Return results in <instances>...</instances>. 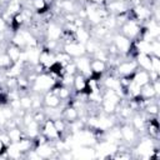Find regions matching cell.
Segmentation results:
<instances>
[{
	"mask_svg": "<svg viewBox=\"0 0 160 160\" xmlns=\"http://www.w3.org/2000/svg\"><path fill=\"white\" fill-rule=\"evenodd\" d=\"M55 85V81L51 79V76L48 72H42L36 76V79L34 80V82L31 84V90L32 92H38V94H45L48 91L51 90V88Z\"/></svg>",
	"mask_w": 160,
	"mask_h": 160,
	"instance_id": "1",
	"label": "cell"
},
{
	"mask_svg": "<svg viewBox=\"0 0 160 160\" xmlns=\"http://www.w3.org/2000/svg\"><path fill=\"white\" fill-rule=\"evenodd\" d=\"M121 34L129 38L130 40H136L140 36V32L142 30V22L138 21L136 19H128L121 26Z\"/></svg>",
	"mask_w": 160,
	"mask_h": 160,
	"instance_id": "2",
	"label": "cell"
},
{
	"mask_svg": "<svg viewBox=\"0 0 160 160\" xmlns=\"http://www.w3.org/2000/svg\"><path fill=\"white\" fill-rule=\"evenodd\" d=\"M112 42L116 46L119 54L122 55V56H128V54L130 52V50L132 48V44H134L132 40H130L129 38H126L121 32H118V34L112 35Z\"/></svg>",
	"mask_w": 160,
	"mask_h": 160,
	"instance_id": "3",
	"label": "cell"
},
{
	"mask_svg": "<svg viewBox=\"0 0 160 160\" xmlns=\"http://www.w3.org/2000/svg\"><path fill=\"white\" fill-rule=\"evenodd\" d=\"M138 64L134 59H129V60H121L116 68H114L115 74L112 75H118V76H131L136 70H138Z\"/></svg>",
	"mask_w": 160,
	"mask_h": 160,
	"instance_id": "4",
	"label": "cell"
},
{
	"mask_svg": "<svg viewBox=\"0 0 160 160\" xmlns=\"http://www.w3.org/2000/svg\"><path fill=\"white\" fill-rule=\"evenodd\" d=\"M105 8L109 11V14L119 15V14L128 12L131 6H130V2L124 1V0H109V1H106Z\"/></svg>",
	"mask_w": 160,
	"mask_h": 160,
	"instance_id": "5",
	"label": "cell"
},
{
	"mask_svg": "<svg viewBox=\"0 0 160 160\" xmlns=\"http://www.w3.org/2000/svg\"><path fill=\"white\" fill-rule=\"evenodd\" d=\"M40 129H41L40 132H41L42 135H45L46 139H48L50 142H54V141L61 139V138H60V134H59V131L56 130V128H55V125H54V121H52L51 119H46V120L42 122V125H41Z\"/></svg>",
	"mask_w": 160,
	"mask_h": 160,
	"instance_id": "6",
	"label": "cell"
},
{
	"mask_svg": "<svg viewBox=\"0 0 160 160\" xmlns=\"http://www.w3.org/2000/svg\"><path fill=\"white\" fill-rule=\"evenodd\" d=\"M74 61H75V65H76V68H78V72L82 74V75L86 76V78L92 76V71H91V68H90L91 56H89V55L85 54V55H82V56L75 58Z\"/></svg>",
	"mask_w": 160,
	"mask_h": 160,
	"instance_id": "7",
	"label": "cell"
},
{
	"mask_svg": "<svg viewBox=\"0 0 160 160\" xmlns=\"http://www.w3.org/2000/svg\"><path fill=\"white\" fill-rule=\"evenodd\" d=\"M120 130H121V138H122V140H124V142L126 144V145H134V144H136V141H138V131L130 125V124H122L121 126H120Z\"/></svg>",
	"mask_w": 160,
	"mask_h": 160,
	"instance_id": "8",
	"label": "cell"
},
{
	"mask_svg": "<svg viewBox=\"0 0 160 160\" xmlns=\"http://www.w3.org/2000/svg\"><path fill=\"white\" fill-rule=\"evenodd\" d=\"M62 50L69 54L72 59L75 58H79V56H82L86 54V50H85V45L84 44H80L78 41H72V42H69V44H64L62 45Z\"/></svg>",
	"mask_w": 160,
	"mask_h": 160,
	"instance_id": "9",
	"label": "cell"
},
{
	"mask_svg": "<svg viewBox=\"0 0 160 160\" xmlns=\"http://www.w3.org/2000/svg\"><path fill=\"white\" fill-rule=\"evenodd\" d=\"M62 26H60L58 22H49L45 29V40H60L62 35Z\"/></svg>",
	"mask_w": 160,
	"mask_h": 160,
	"instance_id": "10",
	"label": "cell"
},
{
	"mask_svg": "<svg viewBox=\"0 0 160 160\" xmlns=\"http://www.w3.org/2000/svg\"><path fill=\"white\" fill-rule=\"evenodd\" d=\"M55 52L45 49V48H41V51H40V56H39V64H41L46 70L50 69L54 64H55Z\"/></svg>",
	"mask_w": 160,
	"mask_h": 160,
	"instance_id": "11",
	"label": "cell"
},
{
	"mask_svg": "<svg viewBox=\"0 0 160 160\" xmlns=\"http://www.w3.org/2000/svg\"><path fill=\"white\" fill-rule=\"evenodd\" d=\"M35 150L40 155L41 159H50L58 152L56 149L54 148L52 142H45V144L38 145V146H35Z\"/></svg>",
	"mask_w": 160,
	"mask_h": 160,
	"instance_id": "12",
	"label": "cell"
},
{
	"mask_svg": "<svg viewBox=\"0 0 160 160\" xmlns=\"http://www.w3.org/2000/svg\"><path fill=\"white\" fill-rule=\"evenodd\" d=\"M90 68H91L92 75H95V76H101L102 74H105V72H106L108 64H106L105 61H102V60H99V59H94V58H91Z\"/></svg>",
	"mask_w": 160,
	"mask_h": 160,
	"instance_id": "13",
	"label": "cell"
},
{
	"mask_svg": "<svg viewBox=\"0 0 160 160\" xmlns=\"http://www.w3.org/2000/svg\"><path fill=\"white\" fill-rule=\"evenodd\" d=\"M131 79L132 81L139 85V86H142L148 82H151L150 81V76H149V71L146 70H142V69H138L132 75H131Z\"/></svg>",
	"mask_w": 160,
	"mask_h": 160,
	"instance_id": "14",
	"label": "cell"
},
{
	"mask_svg": "<svg viewBox=\"0 0 160 160\" xmlns=\"http://www.w3.org/2000/svg\"><path fill=\"white\" fill-rule=\"evenodd\" d=\"M42 101H44V106H49V108H59L61 105L60 98L52 94L51 91H48L42 95Z\"/></svg>",
	"mask_w": 160,
	"mask_h": 160,
	"instance_id": "15",
	"label": "cell"
},
{
	"mask_svg": "<svg viewBox=\"0 0 160 160\" xmlns=\"http://www.w3.org/2000/svg\"><path fill=\"white\" fill-rule=\"evenodd\" d=\"M134 60L136 61V64H138V68H139V69H142V70H146V71H150V70H151L150 55L138 52V54H136V56L134 58Z\"/></svg>",
	"mask_w": 160,
	"mask_h": 160,
	"instance_id": "16",
	"label": "cell"
},
{
	"mask_svg": "<svg viewBox=\"0 0 160 160\" xmlns=\"http://www.w3.org/2000/svg\"><path fill=\"white\" fill-rule=\"evenodd\" d=\"M86 80L88 78L84 76L82 74L78 72L74 76V82H72V89L75 92H84L86 90Z\"/></svg>",
	"mask_w": 160,
	"mask_h": 160,
	"instance_id": "17",
	"label": "cell"
},
{
	"mask_svg": "<svg viewBox=\"0 0 160 160\" xmlns=\"http://www.w3.org/2000/svg\"><path fill=\"white\" fill-rule=\"evenodd\" d=\"M21 50H22V49H20L19 46H16V45H14V44L9 42V45H8L6 50H5V52H6V55L10 58L11 62H18V61H19V59H20Z\"/></svg>",
	"mask_w": 160,
	"mask_h": 160,
	"instance_id": "18",
	"label": "cell"
},
{
	"mask_svg": "<svg viewBox=\"0 0 160 160\" xmlns=\"http://www.w3.org/2000/svg\"><path fill=\"white\" fill-rule=\"evenodd\" d=\"M74 34H75V40H76L78 42H80V44H84V45H85V42L91 38L90 30H88L85 26L78 28Z\"/></svg>",
	"mask_w": 160,
	"mask_h": 160,
	"instance_id": "19",
	"label": "cell"
},
{
	"mask_svg": "<svg viewBox=\"0 0 160 160\" xmlns=\"http://www.w3.org/2000/svg\"><path fill=\"white\" fill-rule=\"evenodd\" d=\"M140 98L141 99H154V98H158L151 82H148L145 85L141 86L140 89Z\"/></svg>",
	"mask_w": 160,
	"mask_h": 160,
	"instance_id": "20",
	"label": "cell"
},
{
	"mask_svg": "<svg viewBox=\"0 0 160 160\" xmlns=\"http://www.w3.org/2000/svg\"><path fill=\"white\" fill-rule=\"evenodd\" d=\"M5 130H6L11 142H16V141H19L20 139H22L25 136L22 129L19 128V126H15V128H11V129H5Z\"/></svg>",
	"mask_w": 160,
	"mask_h": 160,
	"instance_id": "21",
	"label": "cell"
},
{
	"mask_svg": "<svg viewBox=\"0 0 160 160\" xmlns=\"http://www.w3.org/2000/svg\"><path fill=\"white\" fill-rule=\"evenodd\" d=\"M72 60V58L69 55V54H66L64 50H59V51H56L55 52V61H56V64H59L60 66H65L68 62H70Z\"/></svg>",
	"mask_w": 160,
	"mask_h": 160,
	"instance_id": "22",
	"label": "cell"
},
{
	"mask_svg": "<svg viewBox=\"0 0 160 160\" xmlns=\"http://www.w3.org/2000/svg\"><path fill=\"white\" fill-rule=\"evenodd\" d=\"M30 6H31L36 12H39V14H40V12H44L49 5L46 4V1H45V0H31Z\"/></svg>",
	"mask_w": 160,
	"mask_h": 160,
	"instance_id": "23",
	"label": "cell"
},
{
	"mask_svg": "<svg viewBox=\"0 0 160 160\" xmlns=\"http://www.w3.org/2000/svg\"><path fill=\"white\" fill-rule=\"evenodd\" d=\"M71 88H68V86H64V85H60V89H59V94L58 96L60 98L61 101H69L71 99Z\"/></svg>",
	"mask_w": 160,
	"mask_h": 160,
	"instance_id": "24",
	"label": "cell"
},
{
	"mask_svg": "<svg viewBox=\"0 0 160 160\" xmlns=\"http://www.w3.org/2000/svg\"><path fill=\"white\" fill-rule=\"evenodd\" d=\"M19 100H20L21 109H24L26 111L31 110V96H30V94H22V95H20Z\"/></svg>",
	"mask_w": 160,
	"mask_h": 160,
	"instance_id": "25",
	"label": "cell"
},
{
	"mask_svg": "<svg viewBox=\"0 0 160 160\" xmlns=\"http://www.w3.org/2000/svg\"><path fill=\"white\" fill-rule=\"evenodd\" d=\"M62 69H64V74H69V75H76L78 74V68L75 65L74 59L70 62H68Z\"/></svg>",
	"mask_w": 160,
	"mask_h": 160,
	"instance_id": "26",
	"label": "cell"
},
{
	"mask_svg": "<svg viewBox=\"0 0 160 160\" xmlns=\"http://www.w3.org/2000/svg\"><path fill=\"white\" fill-rule=\"evenodd\" d=\"M11 64H12V62H11L10 58L6 55V52L0 54V69H6V68H9Z\"/></svg>",
	"mask_w": 160,
	"mask_h": 160,
	"instance_id": "27",
	"label": "cell"
},
{
	"mask_svg": "<svg viewBox=\"0 0 160 160\" xmlns=\"http://www.w3.org/2000/svg\"><path fill=\"white\" fill-rule=\"evenodd\" d=\"M150 62H151V70L160 72V58L155 55H150Z\"/></svg>",
	"mask_w": 160,
	"mask_h": 160,
	"instance_id": "28",
	"label": "cell"
},
{
	"mask_svg": "<svg viewBox=\"0 0 160 160\" xmlns=\"http://www.w3.org/2000/svg\"><path fill=\"white\" fill-rule=\"evenodd\" d=\"M159 80H160V79L151 81V85H152V88H154V90H155V92H156L158 96H159V94H160V81H159Z\"/></svg>",
	"mask_w": 160,
	"mask_h": 160,
	"instance_id": "29",
	"label": "cell"
},
{
	"mask_svg": "<svg viewBox=\"0 0 160 160\" xmlns=\"http://www.w3.org/2000/svg\"><path fill=\"white\" fill-rule=\"evenodd\" d=\"M8 28H9V26H8V24H6V22H5V20L0 16V32H5V31L8 30Z\"/></svg>",
	"mask_w": 160,
	"mask_h": 160,
	"instance_id": "30",
	"label": "cell"
},
{
	"mask_svg": "<svg viewBox=\"0 0 160 160\" xmlns=\"http://www.w3.org/2000/svg\"><path fill=\"white\" fill-rule=\"evenodd\" d=\"M5 148H6V146H5V145L2 144V141L0 140V152H1V151H4V150H5Z\"/></svg>",
	"mask_w": 160,
	"mask_h": 160,
	"instance_id": "31",
	"label": "cell"
},
{
	"mask_svg": "<svg viewBox=\"0 0 160 160\" xmlns=\"http://www.w3.org/2000/svg\"><path fill=\"white\" fill-rule=\"evenodd\" d=\"M45 1H46V4L49 5V4H52V2L55 1V0H45Z\"/></svg>",
	"mask_w": 160,
	"mask_h": 160,
	"instance_id": "32",
	"label": "cell"
}]
</instances>
